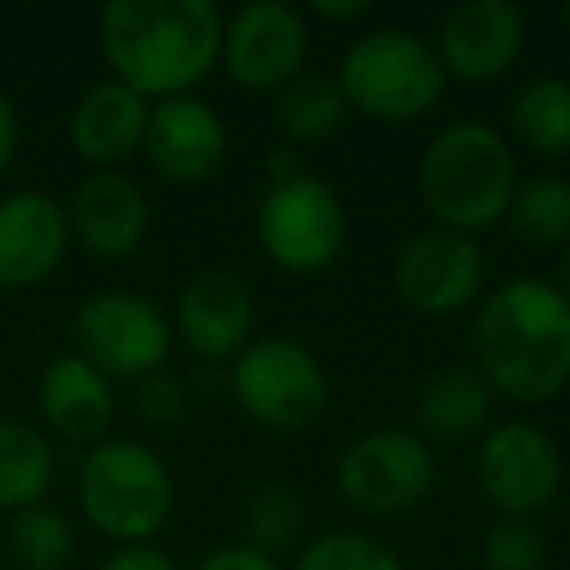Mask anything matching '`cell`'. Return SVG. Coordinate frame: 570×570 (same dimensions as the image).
Here are the masks:
<instances>
[{
	"label": "cell",
	"mask_w": 570,
	"mask_h": 570,
	"mask_svg": "<svg viewBox=\"0 0 570 570\" xmlns=\"http://www.w3.org/2000/svg\"><path fill=\"white\" fill-rule=\"evenodd\" d=\"M230 395L262 430L297 434L328 406V372L317 352L289 336H254L230 360Z\"/></svg>",
	"instance_id": "8992f818"
},
{
	"label": "cell",
	"mask_w": 570,
	"mask_h": 570,
	"mask_svg": "<svg viewBox=\"0 0 570 570\" xmlns=\"http://www.w3.org/2000/svg\"><path fill=\"white\" fill-rule=\"evenodd\" d=\"M4 543H9V554L20 570H67L79 535L59 508L32 504L12 512L9 528H4Z\"/></svg>",
	"instance_id": "d4e9b609"
},
{
	"label": "cell",
	"mask_w": 570,
	"mask_h": 570,
	"mask_svg": "<svg viewBox=\"0 0 570 570\" xmlns=\"http://www.w3.org/2000/svg\"><path fill=\"white\" fill-rule=\"evenodd\" d=\"M562 20H567V28H570V4H567V9H562Z\"/></svg>",
	"instance_id": "e575fe53"
},
{
	"label": "cell",
	"mask_w": 570,
	"mask_h": 570,
	"mask_svg": "<svg viewBox=\"0 0 570 570\" xmlns=\"http://www.w3.org/2000/svg\"><path fill=\"white\" fill-rule=\"evenodd\" d=\"M438 484V458L419 430L375 426L336 458V492L364 515L414 512Z\"/></svg>",
	"instance_id": "ba28073f"
},
{
	"label": "cell",
	"mask_w": 570,
	"mask_h": 570,
	"mask_svg": "<svg viewBox=\"0 0 570 570\" xmlns=\"http://www.w3.org/2000/svg\"><path fill=\"white\" fill-rule=\"evenodd\" d=\"M262 254L282 274H321L344 254L348 212L325 176L297 173L274 180L258 204Z\"/></svg>",
	"instance_id": "52a82bcc"
},
{
	"label": "cell",
	"mask_w": 570,
	"mask_h": 570,
	"mask_svg": "<svg viewBox=\"0 0 570 570\" xmlns=\"http://www.w3.org/2000/svg\"><path fill=\"white\" fill-rule=\"evenodd\" d=\"M274 114H277V126H282V134L289 137V141L317 145L341 134L352 106L336 79L302 75V79H294L285 90H277Z\"/></svg>",
	"instance_id": "603a6c76"
},
{
	"label": "cell",
	"mask_w": 570,
	"mask_h": 570,
	"mask_svg": "<svg viewBox=\"0 0 570 570\" xmlns=\"http://www.w3.org/2000/svg\"><path fill=\"white\" fill-rule=\"evenodd\" d=\"M0 570H4V551H0Z\"/></svg>",
	"instance_id": "d590c367"
},
{
	"label": "cell",
	"mask_w": 570,
	"mask_h": 570,
	"mask_svg": "<svg viewBox=\"0 0 570 570\" xmlns=\"http://www.w3.org/2000/svg\"><path fill=\"white\" fill-rule=\"evenodd\" d=\"M98 570H180L168 551H160L157 543H129L118 547L114 554H106L98 562Z\"/></svg>",
	"instance_id": "4dcf8cb0"
},
{
	"label": "cell",
	"mask_w": 570,
	"mask_h": 570,
	"mask_svg": "<svg viewBox=\"0 0 570 570\" xmlns=\"http://www.w3.org/2000/svg\"><path fill=\"white\" fill-rule=\"evenodd\" d=\"M520 188L512 141L489 121L461 118L438 129L419 157V196L442 230L481 235L508 219Z\"/></svg>",
	"instance_id": "3957f363"
},
{
	"label": "cell",
	"mask_w": 570,
	"mask_h": 570,
	"mask_svg": "<svg viewBox=\"0 0 570 570\" xmlns=\"http://www.w3.org/2000/svg\"><path fill=\"white\" fill-rule=\"evenodd\" d=\"M196 570H282L277 559L254 551L250 543H223L196 562Z\"/></svg>",
	"instance_id": "f546056e"
},
{
	"label": "cell",
	"mask_w": 570,
	"mask_h": 570,
	"mask_svg": "<svg viewBox=\"0 0 570 570\" xmlns=\"http://www.w3.org/2000/svg\"><path fill=\"white\" fill-rule=\"evenodd\" d=\"M56 484V445L40 426L0 419V512L43 504Z\"/></svg>",
	"instance_id": "44dd1931"
},
{
	"label": "cell",
	"mask_w": 570,
	"mask_h": 570,
	"mask_svg": "<svg viewBox=\"0 0 570 570\" xmlns=\"http://www.w3.org/2000/svg\"><path fill=\"white\" fill-rule=\"evenodd\" d=\"M243 531H246L243 543H250L254 551L269 554V559L285 554L305 531L302 492L289 489V484H262V489L246 500Z\"/></svg>",
	"instance_id": "484cf974"
},
{
	"label": "cell",
	"mask_w": 570,
	"mask_h": 570,
	"mask_svg": "<svg viewBox=\"0 0 570 570\" xmlns=\"http://www.w3.org/2000/svg\"><path fill=\"white\" fill-rule=\"evenodd\" d=\"M508 227L528 246H567L570 243V176L539 173L520 180L508 207Z\"/></svg>",
	"instance_id": "cb8c5ba5"
},
{
	"label": "cell",
	"mask_w": 570,
	"mask_h": 570,
	"mask_svg": "<svg viewBox=\"0 0 570 570\" xmlns=\"http://www.w3.org/2000/svg\"><path fill=\"white\" fill-rule=\"evenodd\" d=\"M149 110H153L149 98L129 90L126 82L118 79L98 82L71 110V126H67L71 149L87 165H95L98 173L102 168H118L121 160H129L145 145Z\"/></svg>",
	"instance_id": "ac0fdd59"
},
{
	"label": "cell",
	"mask_w": 570,
	"mask_h": 570,
	"mask_svg": "<svg viewBox=\"0 0 570 570\" xmlns=\"http://www.w3.org/2000/svg\"><path fill=\"white\" fill-rule=\"evenodd\" d=\"M508 126L528 153L539 157L570 153V79L543 75L523 82L508 106Z\"/></svg>",
	"instance_id": "7402d4cb"
},
{
	"label": "cell",
	"mask_w": 570,
	"mask_h": 570,
	"mask_svg": "<svg viewBox=\"0 0 570 570\" xmlns=\"http://www.w3.org/2000/svg\"><path fill=\"white\" fill-rule=\"evenodd\" d=\"M223 12L212 0H110L98 43L114 79L149 102L191 95L219 67Z\"/></svg>",
	"instance_id": "7a4b0ae2"
},
{
	"label": "cell",
	"mask_w": 570,
	"mask_h": 570,
	"mask_svg": "<svg viewBox=\"0 0 570 570\" xmlns=\"http://www.w3.org/2000/svg\"><path fill=\"white\" fill-rule=\"evenodd\" d=\"M230 149V134L223 114L196 95L153 102L149 129L141 153L149 157L153 173L176 188L207 184L223 168Z\"/></svg>",
	"instance_id": "4fadbf2b"
},
{
	"label": "cell",
	"mask_w": 570,
	"mask_h": 570,
	"mask_svg": "<svg viewBox=\"0 0 570 570\" xmlns=\"http://www.w3.org/2000/svg\"><path fill=\"white\" fill-rule=\"evenodd\" d=\"M137 414H141L145 426L153 430H173L184 422V414H188V391H184V383L176 380V375H168L165 367L153 375H145V380H137Z\"/></svg>",
	"instance_id": "f1b7e54d"
},
{
	"label": "cell",
	"mask_w": 570,
	"mask_h": 570,
	"mask_svg": "<svg viewBox=\"0 0 570 570\" xmlns=\"http://www.w3.org/2000/svg\"><path fill=\"white\" fill-rule=\"evenodd\" d=\"M473 360L497 395L535 406L570 383V294L543 277L497 285L473 317Z\"/></svg>",
	"instance_id": "6da1fadb"
},
{
	"label": "cell",
	"mask_w": 570,
	"mask_h": 570,
	"mask_svg": "<svg viewBox=\"0 0 570 570\" xmlns=\"http://www.w3.org/2000/svg\"><path fill=\"white\" fill-rule=\"evenodd\" d=\"M176 336L196 360L227 364L254 341V294L230 269L188 277L173 313Z\"/></svg>",
	"instance_id": "9a60e30c"
},
{
	"label": "cell",
	"mask_w": 570,
	"mask_h": 570,
	"mask_svg": "<svg viewBox=\"0 0 570 570\" xmlns=\"http://www.w3.org/2000/svg\"><path fill=\"white\" fill-rule=\"evenodd\" d=\"M17 149H20V114L12 106V98L0 90V176L12 168Z\"/></svg>",
	"instance_id": "1f68e13d"
},
{
	"label": "cell",
	"mask_w": 570,
	"mask_h": 570,
	"mask_svg": "<svg viewBox=\"0 0 570 570\" xmlns=\"http://www.w3.org/2000/svg\"><path fill=\"white\" fill-rule=\"evenodd\" d=\"M547 543L531 520L500 515L481 539L484 570H543Z\"/></svg>",
	"instance_id": "83f0119b"
},
{
	"label": "cell",
	"mask_w": 570,
	"mask_h": 570,
	"mask_svg": "<svg viewBox=\"0 0 570 570\" xmlns=\"http://www.w3.org/2000/svg\"><path fill=\"white\" fill-rule=\"evenodd\" d=\"M114 411H118L114 383L98 367H90L79 352L51 360L43 367L40 414L59 438L75 445H98L110 434Z\"/></svg>",
	"instance_id": "d6986e66"
},
{
	"label": "cell",
	"mask_w": 570,
	"mask_h": 570,
	"mask_svg": "<svg viewBox=\"0 0 570 570\" xmlns=\"http://www.w3.org/2000/svg\"><path fill=\"white\" fill-rule=\"evenodd\" d=\"M523 43L528 24L512 0H465L442 20L434 51L445 79L492 82L520 63Z\"/></svg>",
	"instance_id": "5bb4252c"
},
{
	"label": "cell",
	"mask_w": 570,
	"mask_h": 570,
	"mask_svg": "<svg viewBox=\"0 0 570 570\" xmlns=\"http://www.w3.org/2000/svg\"><path fill=\"white\" fill-rule=\"evenodd\" d=\"M336 82L352 110L387 126L426 118L445 95V71L434 43L406 28L356 36L344 51Z\"/></svg>",
	"instance_id": "5b68a950"
},
{
	"label": "cell",
	"mask_w": 570,
	"mask_h": 570,
	"mask_svg": "<svg viewBox=\"0 0 570 570\" xmlns=\"http://www.w3.org/2000/svg\"><path fill=\"white\" fill-rule=\"evenodd\" d=\"M497 391L476 367H442L419 395V426L438 442H469L492 419Z\"/></svg>",
	"instance_id": "ffe728a7"
},
{
	"label": "cell",
	"mask_w": 570,
	"mask_h": 570,
	"mask_svg": "<svg viewBox=\"0 0 570 570\" xmlns=\"http://www.w3.org/2000/svg\"><path fill=\"white\" fill-rule=\"evenodd\" d=\"M305 59H309V24L294 4L250 0L223 24L219 67L243 90L277 95L302 79Z\"/></svg>",
	"instance_id": "8fae6325"
},
{
	"label": "cell",
	"mask_w": 570,
	"mask_h": 570,
	"mask_svg": "<svg viewBox=\"0 0 570 570\" xmlns=\"http://www.w3.org/2000/svg\"><path fill=\"white\" fill-rule=\"evenodd\" d=\"M489 262L473 235L422 230L406 238L395 258V294L422 317H453L481 302Z\"/></svg>",
	"instance_id": "7c38bea8"
},
{
	"label": "cell",
	"mask_w": 570,
	"mask_h": 570,
	"mask_svg": "<svg viewBox=\"0 0 570 570\" xmlns=\"http://www.w3.org/2000/svg\"><path fill=\"white\" fill-rule=\"evenodd\" d=\"M372 9L367 0H313V12L321 20H356Z\"/></svg>",
	"instance_id": "d6a6232c"
},
{
	"label": "cell",
	"mask_w": 570,
	"mask_h": 570,
	"mask_svg": "<svg viewBox=\"0 0 570 570\" xmlns=\"http://www.w3.org/2000/svg\"><path fill=\"white\" fill-rule=\"evenodd\" d=\"M476 484L500 515L535 520L559 500L562 453L554 438L535 422H500L481 438L476 450Z\"/></svg>",
	"instance_id": "30bf717a"
},
{
	"label": "cell",
	"mask_w": 570,
	"mask_h": 570,
	"mask_svg": "<svg viewBox=\"0 0 570 570\" xmlns=\"http://www.w3.org/2000/svg\"><path fill=\"white\" fill-rule=\"evenodd\" d=\"M294 570H406L395 547L364 531H325L309 539Z\"/></svg>",
	"instance_id": "4316f807"
},
{
	"label": "cell",
	"mask_w": 570,
	"mask_h": 570,
	"mask_svg": "<svg viewBox=\"0 0 570 570\" xmlns=\"http://www.w3.org/2000/svg\"><path fill=\"white\" fill-rule=\"evenodd\" d=\"M71 219L56 196L40 188L0 199V289H32L67 258Z\"/></svg>",
	"instance_id": "2e32d148"
},
{
	"label": "cell",
	"mask_w": 570,
	"mask_h": 570,
	"mask_svg": "<svg viewBox=\"0 0 570 570\" xmlns=\"http://www.w3.org/2000/svg\"><path fill=\"white\" fill-rule=\"evenodd\" d=\"M79 356L106 380H145L173 352V325L153 297L134 289H98L75 313Z\"/></svg>",
	"instance_id": "9c48e42d"
},
{
	"label": "cell",
	"mask_w": 570,
	"mask_h": 570,
	"mask_svg": "<svg viewBox=\"0 0 570 570\" xmlns=\"http://www.w3.org/2000/svg\"><path fill=\"white\" fill-rule=\"evenodd\" d=\"M559 285L570 294V243L562 246V254H559Z\"/></svg>",
	"instance_id": "836d02e7"
},
{
	"label": "cell",
	"mask_w": 570,
	"mask_h": 570,
	"mask_svg": "<svg viewBox=\"0 0 570 570\" xmlns=\"http://www.w3.org/2000/svg\"><path fill=\"white\" fill-rule=\"evenodd\" d=\"M67 219H71V235L95 258L121 262L141 250L153 223V207L134 176L118 173V168H102L75 188Z\"/></svg>",
	"instance_id": "e0dca14e"
},
{
	"label": "cell",
	"mask_w": 570,
	"mask_h": 570,
	"mask_svg": "<svg viewBox=\"0 0 570 570\" xmlns=\"http://www.w3.org/2000/svg\"><path fill=\"white\" fill-rule=\"evenodd\" d=\"M79 504L114 543H153L176 504L173 469L137 438H102L79 461Z\"/></svg>",
	"instance_id": "277c9868"
}]
</instances>
